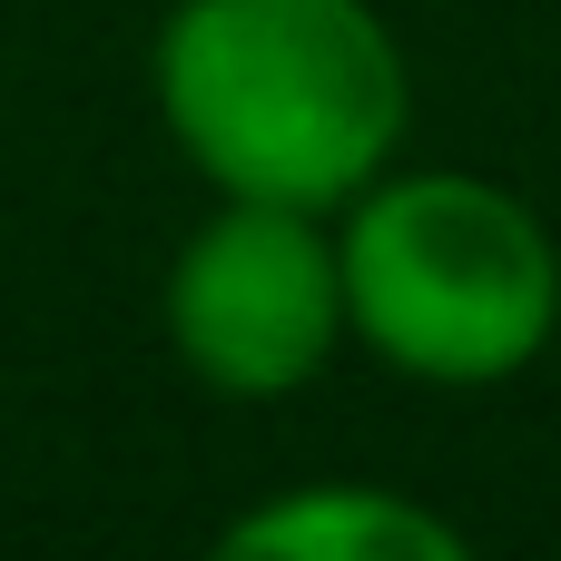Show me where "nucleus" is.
I'll return each instance as SVG.
<instances>
[{
    "instance_id": "1",
    "label": "nucleus",
    "mask_w": 561,
    "mask_h": 561,
    "mask_svg": "<svg viewBox=\"0 0 561 561\" xmlns=\"http://www.w3.org/2000/svg\"><path fill=\"white\" fill-rule=\"evenodd\" d=\"M148 89L217 197L316 217L365 197L414 128L404 49L365 0H178Z\"/></svg>"
},
{
    "instance_id": "2",
    "label": "nucleus",
    "mask_w": 561,
    "mask_h": 561,
    "mask_svg": "<svg viewBox=\"0 0 561 561\" xmlns=\"http://www.w3.org/2000/svg\"><path fill=\"white\" fill-rule=\"evenodd\" d=\"M345 335L414 385H513L561 325L552 227L473 168H385L345 197Z\"/></svg>"
},
{
    "instance_id": "3",
    "label": "nucleus",
    "mask_w": 561,
    "mask_h": 561,
    "mask_svg": "<svg viewBox=\"0 0 561 561\" xmlns=\"http://www.w3.org/2000/svg\"><path fill=\"white\" fill-rule=\"evenodd\" d=\"M158 325H168L178 365L207 394L276 404L296 385H316L355 345L345 335V256H335V227L316 207L217 197L187 227V247L168 256Z\"/></svg>"
},
{
    "instance_id": "4",
    "label": "nucleus",
    "mask_w": 561,
    "mask_h": 561,
    "mask_svg": "<svg viewBox=\"0 0 561 561\" xmlns=\"http://www.w3.org/2000/svg\"><path fill=\"white\" fill-rule=\"evenodd\" d=\"M217 542L256 561H463V523H444L385 483H296V493L237 513Z\"/></svg>"
}]
</instances>
